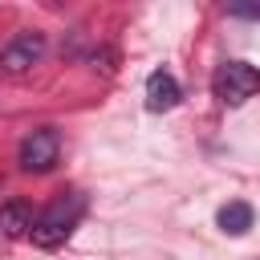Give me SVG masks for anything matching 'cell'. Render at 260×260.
<instances>
[{
    "mask_svg": "<svg viewBox=\"0 0 260 260\" xmlns=\"http://www.w3.org/2000/svg\"><path fill=\"white\" fill-rule=\"evenodd\" d=\"M81 215H85V195H81V191H65V195H57V199L37 215V223H32V244H41V248H57V244H65L69 232L81 223Z\"/></svg>",
    "mask_w": 260,
    "mask_h": 260,
    "instance_id": "obj_1",
    "label": "cell"
},
{
    "mask_svg": "<svg viewBox=\"0 0 260 260\" xmlns=\"http://www.w3.org/2000/svg\"><path fill=\"white\" fill-rule=\"evenodd\" d=\"M211 89L223 106H244L256 89H260V69L248 61H223L211 77Z\"/></svg>",
    "mask_w": 260,
    "mask_h": 260,
    "instance_id": "obj_2",
    "label": "cell"
},
{
    "mask_svg": "<svg viewBox=\"0 0 260 260\" xmlns=\"http://www.w3.org/2000/svg\"><path fill=\"white\" fill-rule=\"evenodd\" d=\"M57 158H61V138H57V130H53V126H37V130H28V134L20 138L16 162H20L24 171L45 175V171H53V167H57Z\"/></svg>",
    "mask_w": 260,
    "mask_h": 260,
    "instance_id": "obj_3",
    "label": "cell"
},
{
    "mask_svg": "<svg viewBox=\"0 0 260 260\" xmlns=\"http://www.w3.org/2000/svg\"><path fill=\"white\" fill-rule=\"evenodd\" d=\"M41 57H45V32L20 28V32L0 49V69H4V73H28Z\"/></svg>",
    "mask_w": 260,
    "mask_h": 260,
    "instance_id": "obj_4",
    "label": "cell"
},
{
    "mask_svg": "<svg viewBox=\"0 0 260 260\" xmlns=\"http://www.w3.org/2000/svg\"><path fill=\"white\" fill-rule=\"evenodd\" d=\"M179 98H183V89H179L175 73H167V69H154V73L146 77V110H154V114H162V110H175V106H179Z\"/></svg>",
    "mask_w": 260,
    "mask_h": 260,
    "instance_id": "obj_5",
    "label": "cell"
},
{
    "mask_svg": "<svg viewBox=\"0 0 260 260\" xmlns=\"http://www.w3.org/2000/svg\"><path fill=\"white\" fill-rule=\"evenodd\" d=\"M32 223H37L32 203H24V199H8V203H0V232H4L8 240H24V236H32Z\"/></svg>",
    "mask_w": 260,
    "mask_h": 260,
    "instance_id": "obj_6",
    "label": "cell"
},
{
    "mask_svg": "<svg viewBox=\"0 0 260 260\" xmlns=\"http://www.w3.org/2000/svg\"><path fill=\"white\" fill-rule=\"evenodd\" d=\"M252 219H256V211L248 207V203H228V207H219V215H215V223L228 232V236H244L248 228H252Z\"/></svg>",
    "mask_w": 260,
    "mask_h": 260,
    "instance_id": "obj_7",
    "label": "cell"
},
{
    "mask_svg": "<svg viewBox=\"0 0 260 260\" xmlns=\"http://www.w3.org/2000/svg\"><path fill=\"white\" fill-rule=\"evenodd\" d=\"M228 16H256L260 20V4H228Z\"/></svg>",
    "mask_w": 260,
    "mask_h": 260,
    "instance_id": "obj_8",
    "label": "cell"
}]
</instances>
